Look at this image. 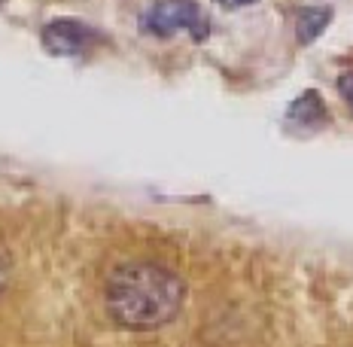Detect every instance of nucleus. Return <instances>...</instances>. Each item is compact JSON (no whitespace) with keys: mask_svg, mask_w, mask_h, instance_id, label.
<instances>
[{"mask_svg":"<svg viewBox=\"0 0 353 347\" xmlns=\"http://www.w3.org/2000/svg\"><path fill=\"white\" fill-rule=\"evenodd\" d=\"M338 92H341V98L350 104L353 110V73H344L341 79H338Z\"/></svg>","mask_w":353,"mask_h":347,"instance_id":"nucleus-6","label":"nucleus"},{"mask_svg":"<svg viewBox=\"0 0 353 347\" xmlns=\"http://www.w3.org/2000/svg\"><path fill=\"white\" fill-rule=\"evenodd\" d=\"M3 286H6V259L0 256V293H3Z\"/></svg>","mask_w":353,"mask_h":347,"instance_id":"nucleus-8","label":"nucleus"},{"mask_svg":"<svg viewBox=\"0 0 353 347\" xmlns=\"http://www.w3.org/2000/svg\"><path fill=\"white\" fill-rule=\"evenodd\" d=\"M286 122L299 125V128H305V131H317L329 122V110H326V104H323V98L317 92H305L301 98H296L290 104Z\"/></svg>","mask_w":353,"mask_h":347,"instance_id":"nucleus-4","label":"nucleus"},{"mask_svg":"<svg viewBox=\"0 0 353 347\" xmlns=\"http://www.w3.org/2000/svg\"><path fill=\"white\" fill-rule=\"evenodd\" d=\"M43 46L46 52L52 55H61V58H83V55H92L94 49L104 43L101 31L88 28L85 21H77V19H55L43 28Z\"/></svg>","mask_w":353,"mask_h":347,"instance_id":"nucleus-3","label":"nucleus"},{"mask_svg":"<svg viewBox=\"0 0 353 347\" xmlns=\"http://www.w3.org/2000/svg\"><path fill=\"white\" fill-rule=\"evenodd\" d=\"M219 3L232 6V10H234V6H250V3H256V0H219Z\"/></svg>","mask_w":353,"mask_h":347,"instance_id":"nucleus-7","label":"nucleus"},{"mask_svg":"<svg viewBox=\"0 0 353 347\" xmlns=\"http://www.w3.org/2000/svg\"><path fill=\"white\" fill-rule=\"evenodd\" d=\"M0 3H3V0H0Z\"/></svg>","mask_w":353,"mask_h":347,"instance_id":"nucleus-9","label":"nucleus"},{"mask_svg":"<svg viewBox=\"0 0 353 347\" xmlns=\"http://www.w3.org/2000/svg\"><path fill=\"white\" fill-rule=\"evenodd\" d=\"M186 286L176 271L152 259L119 262L104 280L107 314L122 329L150 332L171 323L183 308Z\"/></svg>","mask_w":353,"mask_h":347,"instance_id":"nucleus-1","label":"nucleus"},{"mask_svg":"<svg viewBox=\"0 0 353 347\" xmlns=\"http://www.w3.org/2000/svg\"><path fill=\"white\" fill-rule=\"evenodd\" d=\"M329 21H332V10H323V6H305V10L299 12V21H296L299 43L301 46L314 43L323 31H326Z\"/></svg>","mask_w":353,"mask_h":347,"instance_id":"nucleus-5","label":"nucleus"},{"mask_svg":"<svg viewBox=\"0 0 353 347\" xmlns=\"http://www.w3.org/2000/svg\"><path fill=\"white\" fill-rule=\"evenodd\" d=\"M141 28L143 34H152V37H171L176 31H186L195 40H204L210 31L204 10L195 0H156L152 6L143 10Z\"/></svg>","mask_w":353,"mask_h":347,"instance_id":"nucleus-2","label":"nucleus"}]
</instances>
